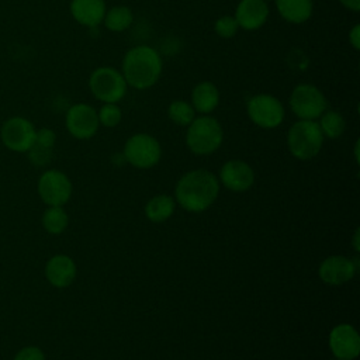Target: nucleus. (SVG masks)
<instances>
[{"mask_svg": "<svg viewBox=\"0 0 360 360\" xmlns=\"http://www.w3.org/2000/svg\"><path fill=\"white\" fill-rule=\"evenodd\" d=\"M167 114L169 118L181 127L190 125L191 121L194 120V108L190 103L184 101V100H174L170 103L169 108H167Z\"/></svg>", "mask_w": 360, "mask_h": 360, "instance_id": "obj_24", "label": "nucleus"}, {"mask_svg": "<svg viewBox=\"0 0 360 360\" xmlns=\"http://www.w3.org/2000/svg\"><path fill=\"white\" fill-rule=\"evenodd\" d=\"M340 4H343L346 8L352 11H359L360 10V0H339Z\"/></svg>", "mask_w": 360, "mask_h": 360, "instance_id": "obj_31", "label": "nucleus"}, {"mask_svg": "<svg viewBox=\"0 0 360 360\" xmlns=\"http://www.w3.org/2000/svg\"><path fill=\"white\" fill-rule=\"evenodd\" d=\"M93 96L104 103H117L127 94V82L118 70L103 66L97 68L89 80Z\"/></svg>", "mask_w": 360, "mask_h": 360, "instance_id": "obj_5", "label": "nucleus"}, {"mask_svg": "<svg viewBox=\"0 0 360 360\" xmlns=\"http://www.w3.org/2000/svg\"><path fill=\"white\" fill-rule=\"evenodd\" d=\"M97 111L89 104H75L66 112V128L77 139H89L98 129Z\"/></svg>", "mask_w": 360, "mask_h": 360, "instance_id": "obj_11", "label": "nucleus"}, {"mask_svg": "<svg viewBox=\"0 0 360 360\" xmlns=\"http://www.w3.org/2000/svg\"><path fill=\"white\" fill-rule=\"evenodd\" d=\"M336 360H339V359H336Z\"/></svg>", "mask_w": 360, "mask_h": 360, "instance_id": "obj_35", "label": "nucleus"}, {"mask_svg": "<svg viewBox=\"0 0 360 360\" xmlns=\"http://www.w3.org/2000/svg\"><path fill=\"white\" fill-rule=\"evenodd\" d=\"M357 267L353 260L345 256H329L319 266V277L329 285H340L347 283L356 274Z\"/></svg>", "mask_w": 360, "mask_h": 360, "instance_id": "obj_14", "label": "nucleus"}, {"mask_svg": "<svg viewBox=\"0 0 360 360\" xmlns=\"http://www.w3.org/2000/svg\"><path fill=\"white\" fill-rule=\"evenodd\" d=\"M162 149L156 138L148 134L132 135L125 146L124 156L132 166L138 169H149L160 160Z\"/></svg>", "mask_w": 360, "mask_h": 360, "instance_id": "obj_7", "label": "nucleus"}, {"mask_svg": "<svg viewBox=\"0 0 360 360\" xmlns=\"http://www.w3.org/2000/svg\"><path fill=\"white\" fill-rule=\"evenodd\" d=\"M329 346L339 360H353L360 352V338L356 329L347 323L338 325L329 335Z\"/></svg>", "mask_w": 360, "mask_h": 360, "instance_id": "obj_12", "label": "nucleus"}, {"mask_svg": "<svg viewBox=\"0 0 360 360\" xmlns=\"http://www.w3.org/2000/svg\"><path fill=\"white\" fill-rule=\"evenodd\" d=\"M278 14L288 22H305L312 14V0H276Z\"/></svg>", "mask_w": 360, "mask_h": 360, "instance_id": "obj_19", "label": "nucleus"}, {"mask_svg": "<svg viewBox=\"0 0 360 360\" xmlns=\"http://www.w3.org/2000/svg\"><path fill=\"white\" fill-rule=\"evenodd\" d=\"M349 41H350V44L353 45V48H354L356 51L360 49V25H359V24H356V25L352 28V31H350V34H349Z\"/></svg>", "mask_w": 360, "mask_h": 360, "instance_id": "obj_30", "label": "nucleus"}, {"mask_svg": "<svg viewBox=\"0 0 360 360\" xmlns=\"http://www.w3.org/2000/svg\"><path fill=\"white\" fill-rule=\"evenodd\" d=\"M219 191L217 177L204 169L186 173L176 184V200L190 212H201L211 207Z\"/></svg>", "mask_w": 360, "mask_h": 360, "instance_id": "obj_1", "label": "nucleus"}, {"mask_svg": "<svg viewBox=\"0 0 360 360\" xmlns=\"http://www.w3.org/2000/svg\"><path fill=\"white\" fill-rule=\"evenodd\" d=\"M69 218L65 210L59 205L49 207L42 215V225L49 233H62L68 226Z\"/></svg>", "mask_w": 360, "mask_h": 360, "instance_id": "obj_22", "label": "nucleus"}, {"mask_svg": "<svg viewBox=\"0 0 360 360\" xmlns=\"http://www.w3.org/2000/svg\"><path fill=\"white\" fill-rule=\"evenodd\" d=\"M219 103V93L214 83L201 82L198 83L191 93V105L194 111L201 114H208L217 108Z\"/></svg>", "mask_w": 360, "mask_h": 360, "instance_id": "obj_18", "label": "nucleus"}, {"mask_svg": "<svg viewBox=\"0 0 360 360\" xmlns=\"http://www.w3.org/2000/svg\"><path fill=\"white\" fill-rule=\"evenodd\" d=\"M318 125L323 136H328L330 139L339 138L346 128L345 118L338 111H332V110L323 111V114L321 115V122Z\"/></svg>", "mask_w": 360, "mask_h": 360, "instance_id": "obj_23", "label": "nucleus"}, {"mask_svg": "<svg viewBox=\"0 0 360 360\" xmlns=\"http://www.w3.org/2000/svg\"><path fill=\"white\" fill-rule=\"evenodd\" d=\"M103 21H104V25L110 31L121 32L132 24L134 14H132L131 8H128L125 6H115V7L110 8L108 11H105Z\"/></svg>", "mask_w": 360, "mask_h": 360, "instance_id": "obj_21", "label": "nucleus"}, {"mask_svg": "<svg viewBox=\"0 0 360 360\" xmlns=\"http://www.w3.org/2000/svg\"><path fill=\"white\" fill-rule=\"evenodd\" d=\"M38 193L42 201L49 207H62L70 198L72 183L65 173L59 170H48L39 177Z\"/></svg>", "mask_w": 360, "mask_h": 360, "instance_id": "obj_9", "label": "nucleus"}, {"mask_svg": "<svg viewBox=\"0 0 360 360\" xmlns=\"http://www.w3.org/2000/svg\"><path fill=\"white\" fill-rule=\"evenodd\" d=\"M14 360H45V356L41 349H38L35 346H28V347L21 349L15 354Z\"/></svg>", "mask_w": 360, "mask_h": 360, "instance_id": "obj_29", "label": "nucleus"}, {"mask_svg": "<svg viewBox=\"0 0 360 360\" xmlns=\"http://www.w3.org/2000/svg\"><path fill=\"white\" fill-rule=\"evenodd\" d=\"M45 276L52 285L65 288L72 284L76 277V264L69 256L56 255L46 263Z\"/></svg>", "mask_w": 360, "mask_h": 360, "instance_id": "obj_16", "label": "nucleus"}, {"mask_svg": "<svg viewBox=\"0 0 360 360\" xmlns=\"http://www.w3.org/2000/svg\"><path fill=\"white\" fill-rule=\"evenodd\" d=\"M290 107L298 118L314 121L326 111L328 103L318 87L312 84H298L290 96Z\"/></svg>", "mask_w": 360, "mask_h": 360, "instance_id": "obj_6", "label": "nucleus"}, {"mask_svg": "<svg viewBox=\"0 0 360 360\" xmlns=\"http://www.w3.org/2000/svg\"><path fill=\"white\" fill-rule=\"evenodd\" d=\"M238 28L239 25L235 17H231V15H224L218 18L215 22V32L221 38H232L238 32Z\"/></svg>", "mask_w": 360, "mask_h": 360, "instance_id": "obj_26", "label": "nucleus"}, {"mask_svg": "<svg viewBox=\"0 0 360 360\" xmlns=\"http://www.w3.org/2000/svg\"><path fill=\"white\" fill-rule=\"evenodd\" d=\"M248 115L257 127L271 129L283 122L284 107L274 96L257 94L248 101Z\"/></svg>", "mask_w": 360, "mask_h": 360, "instance_id": "obj_8", "label": "nucleus"}, {"mask_svg": "<svg viewBox=\"0 0 360 360\" xmlns=\"http://www.w3.org/2000/svg\"><path fill=\"white\" fill-rule=\"evenodd\" d=\"M55 139H56V136H55V132H53V131H51V129H48V128H42V129H39V131L35 134V141H34V143L41 145V146H44V148L52 149L53 145H55Z\"/></svg>", "mask_w": 360, "mask_h": 360, "instance_id": "obj_28", "label": "nucleus"}, {"mask_svg": "<svg viewBox=\"0 0 360 360\" xmlns=\"http://www.w3.org/2000/svg\"><path fill=\"white\" fill-rule=\"evenodd\" d=\"M359 235H360V231L356 229V233H354V238H353V246H354V250H356V252L360 250V246H359Z\"/></svg>", "mask_w": 360, "mask_h": 360, "instance_id": "obj_32", "label": "nucleus"}, {"mask_svg": "<svg viewBox=\"0 0 360 360\" xmlns=\"http://www.w3.org/2000/svg\"><path fill=\"white\" fill-rule=\"evenodd\" d=\"M323 143V134L318 122L301 120L291 125L287 135V145L291 155L300 160L316 156Z\"/></svg>", "mask_w": 360, "mask_h": 360, "instance_id": "obj_4", "label": "nucleus"}, {"mask_svg": "<svg viewBox=\"0 0 360 360\" xmlns=\"http://www.w3.org/2000/svg\"><path fill=\"white\" fill-rule=\"evenodd\" d=\"M173 211H174V201L172 197L166 194L152 197L145 207V214L148 219H150L152 222H163L169 219Z\"/></svg>", "mask_w": 360, "mask_h": 360, "instance_id": "obj_20", "label": "nucleus"}, {"mask_svg": "<svg viewBox=\"0 0 360 360\" xmlns=\"http://www.w3.org/2000/svg\"><path fill=\"white\" fill-rule=\"evenodd\" d=\"M224 132L221 124L210 115L194 118L186 134V143L195 155H211L222 143Z\"/></svg>", "mask_w": 360, "mask_h": 360, "instance_id": "obj_3", "label": "nucleus"}, {"mask_svg": "<svg viewBox=\"0 0 360 360\" xmlns=\"http://www.w3.org/2000/svg\"><path fill=\"white\" fill-rule=\"evenodd\" d=\"M162 73V59L156 49L139 45L129 49L122 59V76L127 84L145 90L152 87Z\"/></svg>", "mask_w": 360, "mask_h": 360, "instance_id": "obj_2", "label": "nucleus"}, {"mask_svg": "<svg viewBox=\"0 0 360 360\" xmlns=\"http://www.w3.org/2000/svg\"><path fill=\"white\" fill-rule=\"evenodd\" d=\"M35 134L34 125L21 117L10 118L1 127V141L14 152H28L35 141Z\"/></svg>", "mask_w": 360, "mask_h": 360, "instance_id": "obj_10", "label": "nucleus"}, {"mask_svg": "<svg viewBox=\"0 0 360 360\" xmlns=\"http://www.w3.org/2000/svg\"><path fill=\"white\" fill-rule=\"evenodd\" d=\"M263 1H269V0H263Z\"/></svg>", "mask_w": 360, "mask_h": 360, "instance_id": "obj_34", "label": "nucleus"}, {"mask_svg": "<svg viewBox=\"0 0 360 360\" xmlns=\"http://www.w3.org/2000/svg\"><path fill=\"white\" fill-rule=\"evenodd\" d=\"M70 13L79 24L97 27L105 15V3L104 0H72Z\"/></svg>", "mask_w": 360, "mask_h": 360, "instance_id": "obj_17", "label": "nucleus"}, {"mask_svg": "<svg viewBox=\"0 0 360 360\" xmlns=\"http://www.w3.org/2000/svg\"><path fill=\"white\" fill-rule=\"evenodd\" d=\"M28 153H30L31 162L37 166L46 165L52 158V149L44 148V146L37 145V143H32V146L28 149Z\"/></svg>", "mask_w": 360, "mask_h": 360, "instance_id": "obj_27", "label": "nucleus"}, {"mask_svg": "<svg viewBox=\"0 0 360 360\" xmlns=\"http://www.w3.org/2000/svg\"><path fill=\"white\" fill-rule=\"evenodd\" d=\"M269 7L263 0H240L235 11L238 25L249 31L260 28L266 22Z\"/></svg>", "mask_w": 360, "mask_h": 360, "instance_id": "obj_15", "label": "nucleus"}, {"mask_svg": "<svg viewBox=\"0 0 360 360\" xmlns=\"http://www.w3.org/2000/svg\"><path fill=\"white\" fill-rule=\"evenodd\" d=\"M98 122L107 128L117 127L122 118L121 108L115 103H104V105L97 112Z\"/></svg>", "mask_w": 360, "mask_h": 360, "instance_id": "obj_25", "label": "nucleus"}, {"mask_svg": "<svg viewBox=\"0 0 360 360\" xmlns=\"http://www.w3.org/2000/svg\"><path fill=\"white\" fill-rule=\"evenodd\" d=\"M354 155H356V160L359 162V141L356 142V146H354Z\"/></svg>", "mask_w": 360, "mask_h": 360, "instance_id": "obj_33", "label": "nucleus"}, {"mask_svg": "<svg viewBox=\"0 0 360 360\" xmlns=\"http://www.w3.org/2000/svg\"><path fill=\"white\" fill-rule=\"evenodd\" d=\"M219 179L226 188L240 193L252 187L255 181V173L246 162L235 159L226 162L221 167Z\"/></svg>", "mask_w": 360, "mask_h": 360, "instance_id": "obj_13", "label": "nucleus"}]
</instances>
